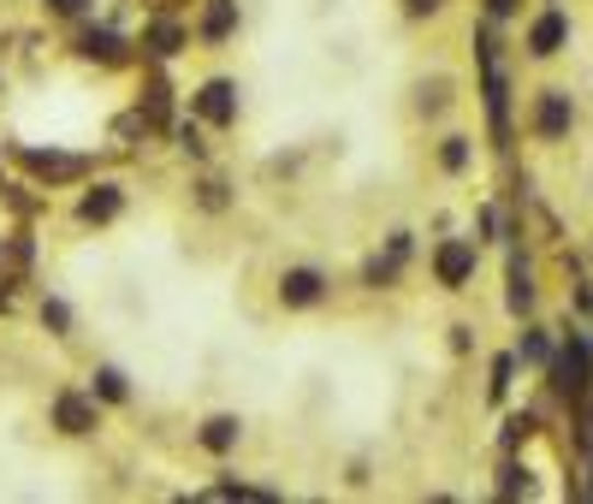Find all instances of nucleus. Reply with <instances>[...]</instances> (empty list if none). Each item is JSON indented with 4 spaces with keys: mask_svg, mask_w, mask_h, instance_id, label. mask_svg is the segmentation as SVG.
<instances>
[{
    "mask_svg": "<svg viewBox=\"0 0 593 504\" xmlns=\"http://www.w3.org/2000/svg\"><path fill=\"white\" fill-rule=\"evenodd\" d=\"M475 60H481V101H487V125H493V142L499 149H511V71L499 60V42L493 31L475 36Z\"/></svg>",
    "mask_w": 593,
    "mask_h": 504,
    "instance_id": "nucleus-1",
    "label": "nucleus"
},
{
    "mask_svg": "<svg viewBox=\"0 0 593 504\" xmlns=\"http://www.w3.org/2000/svg\"><path fill=\"white\" fill-rule=\"evenodd\" d=\"M546 380H552V392L563 403H582L588 386H593V339L588 333H570L552 351V363H546Z\"/></svg>",
    "mask_w": 593,
    "mask_h": 504,
    "instance_id": "nucleus-2",
    "label": "nucleus"
},
{
    "mask_svg": "<svg viewBox=\"0 0 593 504\" xmlns=\"http://www.w3.org/2000/svg\"><path fill=\"white\" fill-rule=\"evenodd\" d=\"M528 131L540 137V142H552V149H558V142H570V131H575V95L558 90V83H552V90H540V95H534V107H528Z\"/></svg>",
    "mask_w": 593,
    "mask_h": 504,
    "instance_id": "nucleus-3",
    "label": "nucleus"
},
{
    "mask_svg": "<svg viewBox=\"0 0 593 504\" xmlns=\"http://www.w3.org/2000/svg\"><path fill=\"white\" fill-rule=\"evenodd\" d=\"M570 36H575L570 12H563L558 0H546V7L528 19V31H523V48H528V60H558V54L570 48Z\"/></svg>",
    "mask_w": 593,
    "mask_h": 504,
    "instance_id": "nucleus-4",
    "label": "nucleus"
},
{
    "mask_svg": "<svg viewBox=\"0 0 593 504\" xmlns=\"http://www.w3.org/2000/svg\"><path fill=\"white\" fill-rule=\"evenodd\" d=\"M475 267H481V238H445L440 250H433V279H440L445 291H469Z\"/></svg>",
    "mask_w": 593,
    "mask_h": 504,
    "instance_id": "nucleus-5",
    "label": "nucleus"
},
{
    "mask_svg": "<svg viewBox=\"0 0 593 504\" xmlns=\"http://www.w3.org/2000/svg\"><path fill=\"white\" fill-rule=\"evenodd\" d=\"M19 161L31 167L36 179H48V184H66V179H83V172H90L83 154H60V149H19Z\"/></svg>",
    "mask_w": 593,
    "mask_h": 504,
    "instance_id": "nucleus-6",
    "label": "nucleus"
},
{
    "mask_svg": "<svg viewBox=\"0 0 593 504\" xmlns=\"http://www.w3.org/2000/svg\"><path fill=\"white\" fill-rule=\"evenodd\" d=\"M54 422H60V434H95V398H83V392H60L54 398Z\"/></svg>",
    "mask_w": 593,
    "mask_h": 504,
    "instance_id": "nucleus-7",
    "label": "nucleus"
},
{
    "mask_svg": "<svg viewBox=\"0 0 593 504\" xmlns=\"http://www.w3.org/2000/svg\"><path fill=\"white\" fill-rule=\"evenodd\" d=\"M196 113H202L208 125H231V119H238V90H231L226 78L202 83V90H196Z\"/></svg>",
    "mask_w": 593,
    "mask_h": 504,
    "instance_id": "nucleus-8",
    "label": "nucleus"
},
{
    "mask_svg": "<svg viewBox=\"0 0 593 504\" xmlns=\"http://www.w3.org/2000/svg\"><path fill=\"white\" fill-rule=\"evenodd\" d=\"M119 208H125L119 184H95V191L78 202V220H83V226H107V220H113V214H119Z\"/></svg>",
    "mask_w": 593,
    "mask_h": 504,
    "instance_id": "nucleus-9",
    "label": "nucleus"
},
{
    "mask_svg": "<svg viewBox=\"0 0 593 504\" xmlns=\"http://www.w3.org/2000/svg\"><path fill=\"white\" fill-rule=\"evenodd\" d=\"M321 291H327V285H321V273H315V267H292V273L280 279V297L292 302V309H309V302H321Z\"/></svg>",
    "mask_w": 593,
    "mask_h": 504,
    "instance_id": "nucleus-10",
    "label": "nucleus"
},
{
    "mask_svg": "<svg viewBox=\"0 0 593 504\" xmlns=\"http://www.w3.org/2000/svg\"><path fill=\"white\" fill-rule=\"evenodd\" d=\"M552 351H558V339L546 333V327H528V333L516 339V368H546Z\"/></svg>",
    "mask_w": 593,
    "mask_h": 504,
    "instance_id": "nucleus-11",
    "label": "nucleus"
},
{
    "mask_svg": "<svg viewBox=\"0 0 593 504\" xmlns=\"http://www.w3.org/2000/svg\"><path fill=\"white\" fill-rule=\"evenodd\" d=\"M238 31V0H208L202 7V42H226Z\"/></svg>",
    "mask_w": 593,
    "mask_h": 504,
    "instance_id": "nucleus-12",
    "label": "nucleus"
},
{
    "mask_svg": "<svg viewBox=\"0 0 593 504\" xmlns=\"http://www.w3.org/2000/svg\"><path fill=\"white\" fill-rule=\"evenodd\" d=\"M142 48H149L155 60H172V54L184 48V24H179V19H155L149 36H142Z\"/></svg>",
    "mask_w": 593,
    "mask_h": 504,
    "instance_id": "nucleus-13",
    "label": "nucleus"
},
{
    "mask_svg": "<svg viewBox=\"0 0 593 504\" xmlns=\"http://www.w3.org/2000/svg\"><path fill=\"white\" fill-rule=\"evenodd\" d=\"M78 54H83V60H101V66H119L125 60V42L113 36V31H83L78 36Z\"/></svg>",
    "mask_w": 593,
    "mask_h": 504,
    "instance_id": "nucleus-14",
    "label": "nucleus"
},
{
    "mask_svg": "<svg viewBox=\"0 0 593 504\" xmlns=\"http://www.w3.org/2000/svg\"><path fill=\"white\" fill-rule=\"evenodd\" d=\"M504 302H511V314H528L534 309V267L516 250H511V297H504Z\"/></svg>",
    "mask_w": 593,
    "mask_h": 504,
    "instance_id": "nucleus-15",
    "label": "nucleus"
},
{
    "mask_svg": "<svg viewBox=\"0 0 593 504\" xmlns=\"http://www.w3.org/2000/svg\"><path fill=\"white\" fill-rule=\"evenodd\" d=\"M511 380H516V351H499L493 356V374H487V398H504V392H511Z\"/></svg>",
    "mask_w": 593,
    "mask_h": 504,
    "instance_id": "nucleus-16",
    "label": "nucleus"
},
{
    "mask_svg": "<svg viewBox=\"0 0 593 504\" xmlns=\"http://www.w3.org/2000/svg\"><path fill=\"white\" fill-rule=\"evenodd\" d=\"M469 161H475V142L469 137H445L440 142V167L445 172H469Z\"/></svg>",
    "mask_w": 593,
    "mask_h": 504,
    "instance_id": "nucleus-17",
    "label": "nucleus"
},
{
    "mask_svg": "<svg viewBox=\"0 0 593 504\" xmlns=\"http://www.w3.org/2000/svg\"><path fill=\"white\" fill-rule=\"evenodd\" d=\"M202 445H208V451H231V445H238V422H231V415H214V422L202 427Z\"/></svg>",
    "mask_w": 593,
    "mask_h": 504,
    "instance_id": "nucleus-18",
    "label": "nucleus"
},
{
    "mask_svg": "<svg viewBox=\"0 0 593 504\" xmlns=\"http://www.w3.org/2000/svg\"><path fill=\"white\" fill-rule=\"evenodd\" d=\"M95 392L119 403V398H125V374H119V368H101V374H95Z\"/></svg>",
    "mask_w": 593,
    "mask_h": 504,
    "instance_id": "nucleus-19",
    "label": "nucleus"
},
{
    "mask_svg": "<svg viewBox=\"0 0 593 504\" xmlns=\"http://www.w3.org/2000/svg\"><path fill=\"white\" fill-rule=\"evenodd\" d=\"M179 149H184V154H202V149H208V142H202V131H196L191 119L179 125Z\"/></svg>",
    "mask_w": 593,
    "mask_h": 504,
    "instance_id": "nucleus-20",
    "label": "nucleus"
},
{
    "mask_svg": "<svg viewBox=\"0 0 593 504\" xmlns=\"http://www.w3.org/2000/svg\"><path fill=\"white\" fill-rule=\"evenodd\" d=\"M42 321H48V327H54V333H66V327H71V314H66V302H42Z\"/></svg>",
    "mask_w": 593,
    "mask_h": 504,
    "instance_id": "nucleus-21",
    "label": "nucleus"
},
{
    "mask_svg": "<svg viewBox=\"0 0 593 504\" xmlns=\"http://www.w3.org/2000/svg\"><path fill=\"white\" fill-rule=\"evenodd\" d=\"M523 12V0H487V19H516Z\"/></svg>",
    "mask_w": 593,
    "mask_h": 504,
    "instance_id": "nucleus-22",
    "label": "nucleus"
},
{
    "mask_svg": "<svg viewBox=\"0 0 593 504\" xmlns=\"http://www.w3.org/2000/svg\"><path fill=\"white\" fill-rule=\"evenodd\" d=\"M403 12H410V19H433V12H440V0H403Z\"/></svg>",
    "mask_w": 593,
    "mask_h": 504,
    "instance_id": "nucleus-23",
    "label": "nucleus"
},
{
    "mask_svg": "<svg viewBox=\"0 0 593 504\" xmlns=\"http://www.w3.org/2000/svg\"><path fill=\"white\" fill-rule=\"evenodd\" d=\"M48 7H54V12H60V19H78V12H83V7H90V0H48Z\"/></svg>",
    "mask_w": 593,
    "mask_h": 504,
    "instance_id": "nucleus-24",
    "label": "nucleus"
},
{
    "mask_svg": "<svg viewBox=\"0 0 593 504\" xmlns=\"http://www.w3.org/2000/svg\"><path fill=\"white\" fill-rule=\"evenodd\" d=\"M575 309H582V314H593V279H582V285H575Z\"/></svg>",
    "mask_w": 593,
    "mask_h": 504,
    "instance_id": "nucleus-25",
    "label": "nucleus"
},
{
    "mask_svg": "<svg viewBox=\"0 0 593 504\" xmlns=\"http://www.w3.org/2000/svg\"><path fill=\"white\" fill-rule=\"evenodd\" d=\"M202 202H208V208H226V184H202Z\"/></svg>",
    "mask_w": 593,
    "mask_h": 504,
    "instance_id": "nucleus-26",
    "label": "nucleus"
}]
</instances>
